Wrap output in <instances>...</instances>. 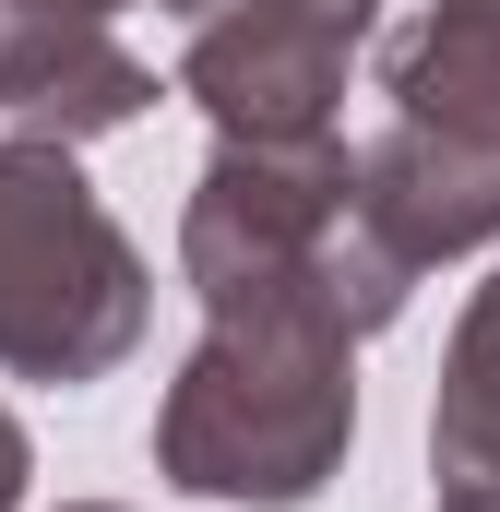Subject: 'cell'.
<instances>
[{"label":"cell","instance_id":"cell-1","mask_svg":"<svg viewBox=\"0 0 500 512\" xmlns=\"http://www.w3.org/2000/svg\"><path fill=\"white\" fill-rule=\"evenodd\" d=\"M358 441V310L334 298V251L298 286L215 298L203 358L155 417V465L203 501L298 512Z\"/></svg>","mask_w":500,"mask_h":512},{"label":"cell","instance_id":"cell-2","mask_svg":"<svg viewBox=\"0 0 500 512\" xmlns=\"http://www.w3.org/2000/svg\"><path fill=\"white\" fill-rule=\"evenodd\" d=\"M381 84L393 131L358 155L346 215L370 227V251L429 274L500 227V0H441L429 24H405Z\"/></svg>","mask_w":500,"mask_h":512},{"label":"cell","instance_id":"cell-3","mask_svg":"<svg viewBox=\"0 0 500 512\" xmlns=\"http://www.w3.org/2000/svg\"><path fill=\"white\" fill-rule=\"evenodd\" d=\"M143 334V262L60 143H0V370L96 382Z\"/></svg>","mask_w":500,"mask_h":512},{"label":"cell","instance_id":"cell-4","mask_svg":"<svg viewBox=\"0 0 500 512\" xmlns=\"http://www.w3.org/2000/svg\"><path fill=\"white\" fill-rule=\"evenodd\" d=\"M346 191H358V155L334 131H310V143H227L203 167V191H191V227H179V262H191L203 310L322 274L334 227H346Z\"/></svg>","mask_w":500,"mask_h":512},{"label":"cell","instance_id":"cell-5","mask_svg":"<svg viewBox=\"0 0 500 512\" xmlns=\"http://www.w3.org/2000/svg\"><path fill=\"white\" fill-rule=\"evenodd\" d=\"M381 0H227L179 48V96H203L227 143H310L370 48Z\"/></svg>","mask_w":500,"mask_h":512},{"label":"cell","instance_id":"cell-6","mask_svg":"<svg viewBox=\"0 0 500 512\" xmlns=\"http://www.w3.org/2000/svg\"><path fill=\"white\" fill-rule=\"evenodd\" d=\"M143 96H155V72L108 24H0V120H12V143L120 131Z\"/></svg>","mask_w":500,"mask_h":512},{"label":"cell","instance_id":"cell-7","mask_svg":"<svg viewBox=\"0 0 500 512\" xmlns=\"http://www.w3.org/2000/svg\"><path fill=\"white\" fill-rule=\"evenodd\" d=\"M429 453H441V512H500V274L477 286V310L453 334Z\"/></svg>","mask_w":500,"mask_h":512},{"label":"cell","instance_id":"cell-8","mask_svg":"<svg viewBox=\"0 0 500 512\" xmlns=\"http://www.w3.org/2000/svg\"><path fill=\"white\" fill-rule=\"evenodd\" d=\"M120 0H0V24H108Z\"/></svg>","mask_w":500,"mask_h":512},{"label":"cell","instance_id":"cell-9","mask_svg":"<svg viewBox=\"0 0 500 512\" xmlns=\"http://www.w3.org/2000/svg\"><path fill=\"white\" fill-rule=\"evenodd\" d=\"M24 477H36V453H24V429L0 417V512H24Z\"/></svg>","mask_w":500,"mask_h":512},{"label":"cell","instance_id":"cell-10","mask_svg":"<svg viewBox=\"0 0 500 512\" xmlns=\"http://www.w3.org/2000/svg\"><path fill=\"white\" fill-rule=\"evenodd\" d=\"M167 12H179V24H215V12H227V0H167Z\"/></svg>","mask_w":500,"mask_h":512},{"label":"cell","instance_id":"cell-11","mask_svg":"<svg viewBox=\"0 0 500 512\" xmlns=\"http://www.w3.org/2000/svg\"><path fill=\"white\" fill-rule=\"evenodd\" d=\"M84 512H108V501H84Z\"/></svg>","mask_w":500,"mask_h":512}]
</instances>
